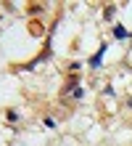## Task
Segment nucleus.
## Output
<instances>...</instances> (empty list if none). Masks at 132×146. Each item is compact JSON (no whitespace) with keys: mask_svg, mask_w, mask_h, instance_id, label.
Wrapping results in <instances>:
<instances>
[{"mask_svg":"<svg viewBox=\"0 0 132 146\" xmlns=\"http://www.w3.org/2000/svg\"><path fill=\"white\" fill-rule=\"evenodd\" d=\"M106 50H108V48H106V45H100V50L90 58V66H93V69H98V66H100V61H103V53H106Z\"/></svg>","mask_w":132,"mask_h":146,"instance_id":"obj_1","label":"nucleus"},{"mask_svg":"<svg viewBox=\"0 0 132 146\" xmlns=\"http://www.w3.org/2000/svg\"><path fill=\"white\" fill-rule=\"evenodd\" d=\"M114 37H119V40H124V37H132V32H127L124 27H121V24H116V27H114Z\"/></svg>","mask_w":132,"mask_h":146,"instance_id":"obj_2","label":"nucleus"},{"mask_svg":"<svg viewBox=\"0 0 132 146\" xmlns=\"http://www.w3.org/2000/svg\"><path fill=\"white\" fill-rule=\"evenodd\" d=\"M114 11H116V5H108V8H106V19H111Z\"/></svg>","mask_w":132,"mask_h":146,"instance_id":"obj_3","label":"nucleus"}]
</instances>
